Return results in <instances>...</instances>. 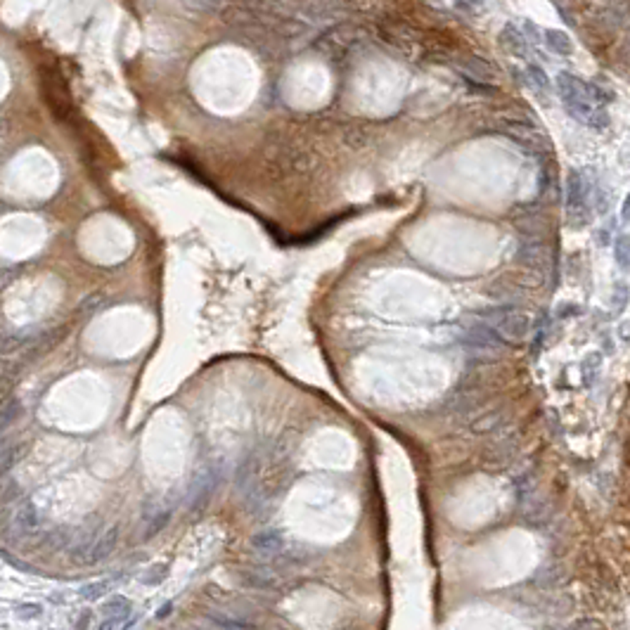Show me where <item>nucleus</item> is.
Segmentation results:
<instances>
[{"label": "nucleus", "instance_id": "1", "mask_svg": "<svg viewBox=\"0 0 630 630\" xmlns=\"http://www.w3.org/2000/svg\"><path fill=\"white\" fill-rule=\"evenodd\" d=\"M557 93L567 114L576 118L578 123L595 131H604L609 126V114H606L609 95L597 83H588V81L578 78L576 73L562 71L557 76Z\"/></svg>", "mask_w": 630, "mask_h": 630}, {"label": "nucleus", "instance_id": "2", "mask_svg": "<svg viewBox=\"0 0 630 630\" xmlns=\"http://www.w3.org/2000/svg\"><path fill=\"white\" fill-rule=\"evenodd\" d=\"M588 183H585V178L581 171H569V178H567V211H569V220H571L574 225H583L585 220H588V209H590V202H588Z\"/></svg>", "mask_w": 630, "mask_h": 630}, {"label": "nucleus", "instance_id": "3", "mask_svg": "<svg viewBox=\"0 0 630 630\" xmlns=\"http://www.w3.org/2000/svg\"><path fill=\"white\" fill-rule=\"evenodd\" d=\"M529 330L531 320L524 313H507L498 322V335L505 337L507 342H522V339L529 337Z\"/></svg>", "mask_w": 630, "mask_h": 630}, {"label": "nucleus", "instance_id": "4", "mask_svg": "<svg viewBox=\"0 0 630 630\" xmlns=\"http://www.w3.org/2000/svg\"><path fill=\"white\" fill-rule=\"evenodd\" d=\"M131 611H133V604L128 602V599L121 597V595H112L105 604H102V614H105V616H112V619L105 621V624H100V628H118V626H126L123 619L128 616Z\"/></svg>", "mask_w": 630, "mask_h": 630}, {"label": "nucleus", "instance_id": "5", "mask_svg": "<svg viewBox=\"0 0 630 630\" xmlns=\"http://www.w3.org/2000/svg\"><path fill=\"white\" fill-rule=\"evenodd\" d=\"M524 83L529 86L540 100H545L547 95H550V78H547V73L543 71V66L526 64V69H524Z\"/></svg>", "mask_w": 630, "mask_h": 630}, {"label": "nucleus", "instance_id": "6", "mask_svg": "<svg viewBox=\"0 0 630 630\" xmlns=\"http://www.w3.org/2000/svg\"><path fill=\"white\" fill-rule=\"evenodd\" d=\"M116 536H118V529H109L102 533L100 538H95V543L86 550V559L88 562H100L105 559L109 552L116 547Z\"/></svg>", "mask_w": 630, "mask_h": 630}, {"label": "nucleus", "instance_id": "7", "mask_svg": "<svg viewBox=\"0 0 630 630\" xmlns=\"http://www.w3.org/2000/svg\"><path fill=\"white\" fill-rule=\"evenodd\" d=\"M543 43L547 46V50H552L554 55L569 57L574 53L571 39H569L564 31H559V29H547V31H543Z\"/></svg>", "mask_w": 630, "mask_h": 630}, {"label": "nucleus", "instance_id": "8", "mask_svg": "<svg viewBox=\"0 0 630 630\" xmlns=\"http://www.w3.org/2000/svg\"><path fill=\"white\" fill-rule=\"evenodd\" d=\"M502 46H507L514 55H524L531 46V39H526L514 26H505V31H502Z\"/></svg>", "mask_w": 630, "mask_h": 630}, {"label": "nucleus", "instance_id": "9", "mask_svg": "<svg viewBox=\"0 0 630 630\" xmlns=\"http://www.w3.org/2000/svg\"><path fill=\"white\" fill-rule=\"evenodd\" d=\"M14 522H17L21 529L31 531L39 526V512H36V507L31 505V502H24V505L17 509V514H14Z\"/></svg>", "mask_w": 630, "mask_h": 630}, {"label": "nucleus", "instance_id": "10", "mask_svg": "<svg viewBox=\"0 0 630 630\" xmlns=\"http://www.w3.org/2000/svg\"><path fill=\"white\" fill-rule=\"evenodd\" d=\"M614 256L624 270H630V235H621L614 244Z\"/></svg>", "mask_w": 630, "mask_h": 630}, {"label": "nucleus", "instance_id": "11", "mask_svg": "<svg viewBox=\"0 0 630 630\" xmlns=\"http://www.w3.org/2000/svg\"><path fill=\"white\" fill-rule=\"evenodd\" d=\"M19 417H21V403L17 401V398H12V401H7L5 407H3V427L7 429L12 422H17Z\"/></svg>", "mask_w": 630, "mask_h": 630}, {"label": "nucleus", "instance_id": "12", "mask_svg": "<svg viewBox=\"0 0 630 630\" xmlns=\"http://www.w3.org/2000/svg\"><path fill=\"white\" fill-rule=\"evenodd\" d=\"M112 588V581H100V583H91V585H86L83 590H81V595H83L86 599H95V597H100V595H105V592Z\"/></svg>", "mask_w": 630, "mask_h": 630}, {"label": "nucleus", "instance_id": "13", "mask_svg": "<svg viewBox=\"0 0 630 630\" xmlns=\"http://www.w3.org/2000/svg\"><path fill=\"white\" fill-rule=\"evenodd\" d=\"M168 519H171V512H168V509H164V512H159L157 517H154V522H152V526H147V531H145V538H152V536H157V533L164 529V526L168 524Z\"/></svg>", "mask_w": 630, "mask_h": 630}, {"label": "nucleus", "instance_id": "14", "mask_svg": "<svg viewBox=\"0 0 630 630\" xmlns=\"http://www.w3.org/2000/svg\"><path fill=\"white\" fill-rule=\"evenodd\" d=\"M14 611L21 614V619H36L43 614V606L41 604H17V609Z\"/></svg>", "mask_w": 630, "mask_h": 630}, {"label": "nucleus", "instance_id": "15", "mask_svg": "<svg viewBox=\"0 0 630 630\" xmlns=\"http://www.w3.org/2000/svg\"><path fill=\"white\" fill-rule=\"evenodd\" d=\"M24 448H26V446H24ZM24 448H21V450H24ZM21 450H17V448H14V450L5 448V450H3V472H10V467L19 459Z\"/></svg>", "mask_w": 630, "mask_h": 630}, {"label": "nucleus", "instance_id": "16", "mask_svg": "<svg viewBox=\"0 0 630 630\" xmlns=\"http://www.w3.org/2000/svg\"><path fill=\"white\" fill-rule=\"evenodd\" d=\"M256 545L261 547V550H275V547H280V538H273V536H258V538H256Z\"/></svg>", "mask_w": 630, "mask_h": 630}, {"label": "nucleus", "instance_id": "17", "mask_svg": "<svg viewBox=\"0 0 630 630\" xmlns=\"http://www.w3.org/2000/svg\"><path fill=\"white\" fill-rule=\"evenodd\" d=\"M164 571H166V567H164V564H161V567H154L152 571L147 574L145 583H150V585H157V583H161V581H164V576H161Z\"/></svg>", "mask_w": 630, "mask_h": 630}, {"label": "nucleus", "instance_id": "18", "mask_svg": "<svg viewBox=\"0 0 630 630\" xmlns=\"http://www.w3.org/2000/svg\"><path fill=\"white\" fill-rule=\"evenodd\" d=\"M455 3L462 7H469V10H477V7L484 5V0H455Z\"/></svg>", "mask_w": 630, "mask_h": 630}, {"label": "nucleus", "instance_id": "19", "mask_svg": "<svg viewBox=\"0 0 630 630\" xmlns=\"http://www.w3.org/2000/svg\"><path fill=\"white\" fill-rule=\"evenodd\" d=\"M621 216H624L626 220H630V195L626 197V202H624V209H621Z\"/></svg>", "mask_w": 630, "mask_h": 630}]
</instances>
